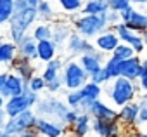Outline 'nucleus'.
Masks as SVG:
<instances>
[{
  "label": "nucleus",
  "instance_id": "obj_12",
  "mask_svg": "<svg viewBox=\"0 0 147 137\" xmlns=\"http://www.w3.org/2000/svg\"><path fill=\"white\" fill-rule=\"evenodd\" d=\"M50 31H52V37H50V40L57 45V49L61 47V45H64L66 43V40L69 38V35L73 33V24H69L67 21H54V23H50Z\"/></svg>",
  "mask_w": 147,
  "mask_h": 137
},
{
  "label": "nucleus",
  "instance_id": "obj_43",
  "mask_svg": "<svg viewBox=\"0 0 147 137\" xmlns=\"http://www.w3.org/2000/svg\"><path fill=\"white\" fill-rule=\"evenodd\" d=\"M4 102H5V99H4L2 96H0V108H4Z\"/></svg>",
  "mask_w": 147,
  "mask_h": 137
},
{
  "label": "nucleus",
  "instance_id": "obj_23",
  "mask_svg": "<svg viewBox=\"0 0 147 137\" xmlns=\"http://www.w3.org/2000/svg\"><path fill=\"white\" fill-rule=\"evenodd\" d=\"M137 115H138V102L130 101L121 106V111L118 113V118L125 123H137Z\"/></svg>",
  "mask_w": 147,
  "mask_h": 137
},
{
  "label": "nucleus",
  "instance_id": "obj_1",
  "mask_svg": "<svg viewBox=\"0 0 147 137\" xmlns=\"http://www.w3.org/2000/svg\"><path fill=\"white\" fill-rule=\"evenodd\" d=\"M104 66L111 71L113 78L116 77H123V78H128L131 82H137L138 75H140V70L144 68V61L135 54L128 59H121V61H116L114 57H109L107 61H104Z\"/></svg>",
  "mask_w": 147,
  "mask_h": 137
},
{
  "label": "nucleus",
  "instance_id": "obj_22",
  "mask_svg": "<svg viewBox=\"0 0 147 137\" xmlns=\"http://www.w3.org/2000/svg\"><path fill=\"white\" fill-rule=\"evenodd\" d=\"M80 11L83 14H106L109 11L107 0H83Z\"/></svg>",
  "mask_w": 147,
  "mask_h": 137
},
{
  "label": "nucleus",
  "instance_id": "obj_38",
  "mask_svg": "<svg viewBox=\"0 0 147 137\" xmlns=\"http://www.w3.org/2000/svg\"><path fill=\"white\" fill-rule=\"evenodd\" d=\"M106 21H107V26H114L116 23H119V12H116V11H107V12H106Z\"/></svg>",
  "mask_w": 147,
  "mask_h": 137
},
{
  "label": "nucleus",
  "instance_id": "obj_8",
  "mask_svg": "<svg viewBox=\"0 0 147 137\" xmlns=\"http://www.w3.org/2000/svg\"><path fill=\"white\" fill-rule=\"evenodd\" d=\"M66 49H67V52L75 54V56L94 54V52L97 50L94 43H90L87 38H83L82 35H78V33H75V31H73V33L69 35V38L66 40Z\"/></svg>",
  "mask_w": 147,
  "mask_h": 137
},
{
  "label": "nucleus",
  "instance_id": "obj_32",
  "mask_svg": "<svg viewBox=\"0 0 147 137\" xmlns=\"http://www.w3.org/2000/svg\"><path fill=\"white\" fill-rule=\"evenodd\" d=\"M26 85H28V89L31 90V92H42V90H45V80L42 78V77H36V75H33L28 82H26Z\"/></svg>",
  "mask_w": 147,
  "mask_h": 137
},
{
  "label": "nucleus",
  "instance_id": "obj_3",
  "mask_svg": "<svg viewBox=\"0 0 147 137\" xmlns=\"http://www.w3.org/2000/svg\"><path fill=\"white\" fill-rule=\"evenodd\" d=\"M35 21H36V11H35V7L28 5L23 11L12 12L11 19L7 21L9 23V37H11V40L16 43L23 35L28 33L30 26H33Z\"/></svg>",
  "mask_w": 147,
  "mask_h": 137
},
{
  "label": "nucleus",
  "instance_id": "obj_45",
  "mask_svg": "<svg viewBox=\"0 0 147 137\" xmlns=\"http://www.w3.org/2000/svg\"><path fill=\"white\" fill-rule=\"evenodd\" d=\"M2 134H4V130H2V128H0V135H2Z\"/></svg>",
  "mask_w": 147,
  "mask_h": 137
},
{
  "label": "nucleus",
  "instance_id": "obj_18",
  "mask_svg": "<svg viewBox=\"0 0 147 137\" xmlns=\"http://www.w3.org/2000/svg\"><path fill=\"white\" fill-rule=\"evenodd\" d=\"M24 87H26V82H23V78H19L14 73H7L5 85H4V90H2V97L7 99V97H12V96H19V94H23Z\"/></svg>",
  "mask_w": 147,
  "mask_h": 137
},
{
  "label": "nucleus",
  "instance_id": "obj_35",
  "mask_svg": "<svg viewBox=\"0 0 147 137\" xmlns=\"http://www.w3.org/2000/svg\"><path fill=\"white\" fill-rule=\"evenodd\" d=\"M78 115H80V111H78V109H67V111L61 116V121H62L64 125H71V127H73V123L76 121Z\"/></svg>",
  "mask_w": 147,
  "mask_h": 137
},
{
  "label": "nucleus",
  "instance_id": "obj_29",
  "mask_svg": "<svg viewBox=\"0 0 147 137\" xmlns=\"http://www.w3.org/2000/svg\"><path fill=\"white\" fill-rule=\"evenodd\" d=\"M111 54H113L111 57H114L116 61H121V59H128V57L135 56L133 49H131L130 45H126V43H121V42H119V43L114 47V50H113Z\"/></svg>",
  "mask_w": 147,
  "mask_h": 137
},
{
  "label": "nucleus",
  "instance_id": "obj_28",
  "mask_svg": "<svg viewBox=\"0 0 147 137\" xmlns=\"http://www.w3.org/2000/svg\"><path fill=\"white\" fill-rule=\"evenodd\" d=\"M31 37H33L36 42H38V40H50V37H52L50 24H47V23L36 24V26L33 28V31H31Z\"/></svg>",
  "mask_w": 147,
  "mask_h": 137
},
{
  "label": "nucleus",
  "instance_id": "obj_24",
  "mask_svg": "<svg viewBox=\"0 0 147 137\" xmlns=\"http://www.w3.org/2000/svg\"><path fill=\"white\" fill-rule=\"evenodd\" d=\"M16 56L18 50L12 40H0V64H9Z\"/></svg>",
  "mask_w": 147,
  "mask_h": 137
},
{
  "label": "nucleus",
  "instance_id": "obj_4",
  "mask_svg": "<svg viewBox=\"0 0 147 137\" xmlns=\"http://www.w3.org/2000/svg\"><path fill=\"white\" fill-rule=\"evenodd\" d=\"M138 94V87L135 85V82L123 78V77H116L113 78V85L109 87V97L116 106H123L130 101H135Z\"/></svg>",
  "mask_w": 147,
  "mask_h": 137
},
{
  "label": "nucleus",
  "instance_id": "obj_34",
  "mask_svg": "<svg viewBox=\"0 0 147 137\" xmlns=\"http://www.w3.org/2000/svg\"><path fill=\"white\" fill-rule=\"evenodd\" d=\"M128 5H131V0H107V7H109V11L119 12V11H123L125 7H128Z\"/></svg>",
  "mask_w": 147,
  "mask_h": 137
},
{
  "label": "nucleus",
  "instance_id": "obj_13",
  "mask_svg": "<svg viewBox=\"0 0 147 137\" xmlns=\"http://www.w3.org/2000/svg\"><path fill=\"white\" fill-rule=\"evenodd\" d=\"M28 108H31V104H30L26 94H19V96L7 97V101L4 102V108H2V109L5 111L7 118H11V116H16V115H19V113H23V111L28 109Z\"/></svg>",
  "mask_w": 147,
  "mask_h": 137
},
{
  "label": "nucleus",
  "instance_id": "obj_21",
  "mask_svg": "<svg viewBox=\"0 0 147 137\" xmlns=\"http://www.w3.org/2000/svg\"><path fill=\"white\" fill-rule=\"evenodd\" d=\"M62 66H64V61L59 59V57H52L50 61H47L45 70H43V75H42V78L45 80V83L50 82V80H54V78H57L61 75Z\"/></svg>",
  "mask_w": 147,
  "mask_h": 137
},
{
  "label": "nucleus",
  "instance_id": "obj_37",
  "mask_svg": "<svg viewBox=\"0 0 147 137\" xmlns=\"http://www.w3.org/2000/svg\"><path fill=\"white\" fill-rule=\"evenodd\" d=\"M138 89L142 90V92H145L147 90V68H145V64H144V68L140 70V75H138Z\"/></svg>",
  "mask_w": 147,
  "mask_h": 137
},
{
  "label": "nucleus",
  "instance_id": "obj_40",
  "mask_svg": "<svg viewBox=\"0 0 147 137\" xmlns=\"http://www.w3.org/2000/svg\"><path fill=\"white\" fill-rule=\"evenodd\" d=\"M5 121H7V115H5V111L2 108H0V128H4Z\"/></svg>",
  "mask_w": 147,
  "mask_h": 137
},
{
  "label": "nucleus",
  "instance_id": "obj_14",
  "mask_svg": "<svg viewBox=\"0 0 147 137\" xmlns=\"http://www.w3.org/2000/svg\"><path fill=\"white\" fill-rule=\"evenodd\" d=\"M16 50H18V56L21 57H26L30 61H36L38 56H36V40L31 37V35H23L18 42H16Z\"/></svg>",
  "mask_w": 147,
  "mask_h": 137
},
{
  "label": "nucleus",
  "instance_id": "obj_30",
  "mask_svg": "<svg viewBox=\"0 0 147 137\" xmlns=\"http://www.w3.org/2000/svg\"><path fill=\"white\" fill-rule=\"evenodd\" d=\"M12 16V0H0V26L5 24Z\"/></svg>",
  "mask_w": 147,
  "mask_h": 137
},
{
  "label": "nucleus",
  "instance_id": "obj_39",
  "mask_svg": "<svg viewBox=\"0 0 147 137\" xmlns=\"http://www.w3.org/2000/svg\"><path fill=\"white\" fill-rule=\"evenodd\" d=\"M7 73H9V71H4V73H0V96H2V90H4V85H5V78H7Z\"/></svg>",
  "mask_w": 147,
  "mask_h": 137
},
{
  "label": "nucleus",
  "instance_id": "obj_42",
  "mask_svg": "<svg viewBox=\"0 0 147 137\" xmlns=\"http://www.w3.org/2000/svg\"><path fill=\"white\" fill-rule=\"evenodd\" d=\"M40 2H42V0H26V4H28L30 7H36Z\"/></svg>",
  "mask_w": 147,
  "mask_h": 137
},
{
  "label": "nucleus",
  "instance_id": "obj_15",
  "mask_svg": "<svg viewBox=\"0 0 147 137\" xmlns=\"http://www.w3.org/2000/svg\"><path fill=\"white\" fill-rule=\"evenodd\" d=\"M90 128L99 134L100 137H118L119 135V125L116 120H99L94 118Z\"/></svg>",
  "mask_w": 147,
  "mask_h": 137
},
{
  "label": "nucleus",
  "instance_id": "obj_17",
  "mask_svg": "<svg viewBox=\"0 0 147 137\" xmlns=\"http://www.w3.org/2000/svg\"><path fill=\"white\" fill-rule=\"evenodd\" d=\"M33 128H36L43 137H61L64 134V128L59 123H54V121L45 120V118H40V116L35 118Z\"/></svg>",
  "mask_w": 147,
  "mask_h": 137
},
{
  "label": "nucleus",
  "instance_id": "obj_20",
  "mask_svg": "<svg viewBox=\"0 0 147 137\" xmlns=\"http://www.w3.org/2000/svg\"><path fill=\"white\" fill-rule=\"evenodd\" d=\"M55 54H57V45L52 40H38L36 42V56L40 61L47 62L52 57H55Z\"/></svg>",
  "mask_w": 147,
  "mask_h": 137
},
{
  "label": "nucleus",
  "instance_id": "obj_5",
  "mask_svg": "<svg viewBox=\"0 0 147 137\" xmlns=\"http://www.w3.org/2000/svg\"><path fill=\"white\" fill-rule=\"evenodd\" d=\"M64 70H61V78H62V85L67 90H78L85 82H88V75L83 71V68L78 64V61H67L64 66Z\"/></svg>",
  "mask_w": 147,
  "mask_h": 137
},
{
  "label": "nucleus",
  "instance_id": "obj_7",
  "mask_svg": "<svg viewBox=\"0 0 147 137\" xmlns=\"http://www.w3.org/2000/svg\"><path fill=\"white\" fill-rule=\"evenodd\" d=\"M113 28V31L118 35V38H119V42H123V43H126V45H130L131 49H133V52L135 54H140L142 50H144V47H145V38H144V35H138V33H133L131 30H128L126 26H125V23H116L114 26H111Z\"/></svg>",
  "mask_w": 147,
  "mask_h": 137
},
{
  "label": "nucleus",
  "instance_id": "obj_10",
  "mask_svg": "<svg viewBox=\"0 0 147 137\" xmlns=\"http://www.w3.org/2000/svg\"><path fill=\"white\" fill-rule=\"evenodd\" d=\"M36 111H33L35 115L38 113L40 116H45V115H52V116H57L59 120H61V116L67 111V108H66V104H62L61 101H55V99H52V97H47V99H43V101H36Z\"/></svg>",
  "mask_w": 147,
  "mask_h": 137
},
{
  "label": "nucleus",
  "instance_id": "obj_25",
  "mask_svg": "<svg viewBox=\"0 0 147 137\" xmlns=\"http://www.w3.org/2000/svg\"><path fill=\"white\" fill-rule=\"evenodd\" d=\"M78 90H80V94H82V99H99L100 94H102L100 85L95 83V82H92V80L85 82Z\"/></svg>",
  "mask_w": 147,
  "mask_h": 137
},
{
  "label": "nucleus",
  "instance_id": "obj_27",
  "mask_svg": "<svg viewBox=\"0 0 147 137\" xmlns=\"http://www.w3.org/2000/svg\"><path fill=\"white\" fill-rule=\"evenodd\" d=\"M73 127H75V134L76 137H83L90 132V116L87 113H80L76 121L73 123Z\"/></svg>",
  "mask_w": 147,
  "mask_h": 137
},
{
  "label": "nucleus",
  "instance_id": "obj_2",
  "mask_svg": "<svg viewBox=\"0 0 147 137\" xmlns=\"http://www.w3.org/2000/svg\"><path fill=\"white\" fill-rule=\"evenodd\" d=\"M106 28H107L106 14H83L78 18H73V30L83 38L97 37Z\"/></svg>",
  "mask_w": 147,
  "mask_h": 137
},
{
  "label": "nucleus",
  "instance_id": "obj_6",
  "mask_svg": "<svg viewBox=\"0 0 147 137\" xmlns=\"http://www.w3.org/2000/svg\"><path fill=\"white\" fill-rule=\"evenodd\" d=\"M35 118H36V115L33 113L31 108H28V109H24V111L19 113V115L7 118V121H5V125H4L2 130H4L5 134H9V135H14V137H16V135H19L21 132L33 128Z\"/></svg>",
  "mask_w": 147,
  "mask_h": 137
},
{
  "label": "nucleus",
  "instance_id": "obj_31",
  "mask_svg": "<svg viewBox=\"0 0 147 137\" xmlns=\"http://www.w3.org/2000/svg\"><path fill=\"white\" fill-rule=\"evenodd\" d=\"M59 5L64 12H80L82 5H83V0H59Z\"/></svg>",
  "mask_w": 147,
  "mask_h": 137
},
{
  "label": "nucleus",
  "instance_id": "obj_41",
  "mask_svg": "<svg viewBox=\"0 0 147 137\" xmlns=\"http://www.w3.org/2000/svg\"><path fill=\"white\" fill-rule=\"evenodd\" d=\"M147 4V0H131V5H145Z\"/></svg>",
  "mask_w": 147,
  "mask_h": 137
},
{
  "label": "nucleus",
  "instance_id": "obj_9",
  "mask_svg": "<svg viewBox=\"0 0 147 137\" xmlns=\"http://www.w3.org/2000/svg\"><path fill=\"white\" fill-rule=\"evenodd\" d=\"M78 64L83 68V71L88 75V78H92L95 73L100 71V68L104 64V52L95 50L94 54H82Z\"/></svg>",
  "mask_w": 147,
  "mask_h": 137
},
{
  "label": "nucleus",
  "instance_id": "obj_19",
  "mask_svg": "<svg viewBox=\"0 0 147 137\" xmlns=\"http://www.w3.org/2000/svg\"><path fill=\"white\" fill-rule=\"evenodd\" d=\"M125 26H126L128 30H131L133 33L145 35V30H147V16H145V12L133 9L131 16L128 18V21L125 23Z\"/></svg>",
  "mask_w": 147,
  "mask_h": 137
},
{
  "label": "nucleus",
  "instance_id": "obj_16",
  "mask_svg": "<svg viewBox=\"0 0 147 137\" xmlns=\"http://www.w3.org/2000/svg\"><path fill=\"white\" fill-rule=\"evenodd\" d=\"M33 61H30V59H26V57H21V56H16L9 64H11V68H12V71H14V75H18L19 78H23V82H28L35 73V68H33V64H31Z\"/></svg>",
  "mask_w": 147,
  "mask_h": 137
},
{
  "label": "nucleus",
  "instance_id": "obj_11",
  "mask_svg": "<svg viewBox=\"0 0 147 137\" xmlns=\"http://www.w3.org/2000/svg\"><path fill=\"white\" fill-rule=\"evenodd\" d=\"M118 43H119V38H118V35L113 31L111 26H107L104 31H100V33L97 35V38H95V49L100 50V52H104V54L113 52Z\"/></svg>",
  "mask_w": 147,
  "mask_h": 137
},
{
  "label": "nucleus",
  "instance_id": "obj_26",
  "mask_svg": "<svg viewBox=\"0 0 147 137\" xmlns=\"http://www.w3.org/2000/svg\"><path fill=\"white\" fill-rule=\"evenodd\" d=\"M35 11H36V19H40V21H43V23H45V21H52L54 16H55L52 4L47 2V0H42V2L35 7Z\"/></svg>",
  "mask_w": 147,
  "mask_h": 137
},
{
  "label": "nucleus",
  "instance_id": "obj_44",
  "mask_svg": "<svg viewBox=\"0 0 147 137\" xmlns=\"http://www.w3.org/2000/svg\"><path fill=\"white\" fill-rule=\"evenodd\" d=\"M133 137H147V135H145V134H142V132H140V134H137V135H133Z\"/></svg>",
  "mask_w": 147,
  "mask_h": 137
},
{
  "label": "nucleus",
  "instance_id": "obj_36",
  "mask_svg": "<svg viewBox=\"0 0 147 137\" xmlns=\"http://www.w3.org/2000/svg\"><path fill=\"white\" fill-rule=\"evenodd\" d=\"M45 89H47L49 92H57V90H61V89H62V78H61V75H59L57 78L47 82V83H45Z\"/></svg>",
  "mask_w": 147,
  "mask_h": 137
},
{
  "label": "nucleus",
  "instance_id": "obj_33",
  "mask_svg": "<svg viewBox=\"0 0 147 137\" xmlns=\"http://www.w3.org/2000/svg\"><path fill=\"white\" fill-rule=\"evenodd\" d=\"M66 102H67L69 108L78 109V106H80V102H82V94H80V90H69V94H67V97H66Z\"/></svg>",
  "mask_w": 147,
  "mask_h": 137
}]
</instances>
